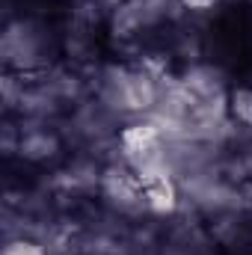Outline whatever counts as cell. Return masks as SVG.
Here are the masks:
<instances>
[{
  "label": "cell",
  "instance_id": "cell-1",
  "mask_svg": "<svg viewBox=\"0 0 252 255\" xmlns=\"http://www.w3.org/2000/svg\"><path fill=\"white\" fill-rule=\"evenodd\" d=\"M226 101H229V104H226L229 116H232L238 125L252 128V86L250 83H238V86H232V92H229Z\"/></svg>",
  "mask_w": 252,
  "mask_h": 255
},
{
  "label": "cell",
  "instance_id": "cell-2",
  "mask_svg": "<svg viewBox=\"0 0 252 255\" xmlns=\"http://www.w3.org/2000/svg\"><path fill=\"white\" fill-rule=\"evenodd\" d=\"M3 255H48L45 253V247L39 244V241H30V238H12L9 244H6V250Z\"/></svg>",
  "mask_w": 252,
  "mask_h": 255
}]
</instances>
